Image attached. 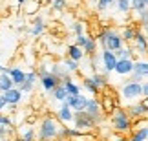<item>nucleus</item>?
Wrapping results in <instances>:
<instances>
[{
	"mask_svg": "<svg viewBox=\"0 0 148 141\" xmlns=\"http://www.w3.org/2000/svg\"><path fill=\"white\" fill-rule=\"evenodd\" d=\"M95 50H97V41L92 39V37H88V41H86V44H84V48H82L84 55H93Z\"/></svg>",
	"mask_w": 148,
	"mask_h": 141,
	"instance_id": "25",
	"label": "nucleus"
},
{
	"mask_svg": "<svg viewBox=\"0 0 148 141\" xmlns=\"http://www.w3.org/2000/svg\"><path fill=\"white\" fill-rule=\"evenodd\" d=\"M5 108V101H4V97H2V94H0V112H2Z\"/></svg>",
	"mask_w": 148,
	"mask_h": 141,
	"instance_id": "41",
	"label": "nucleus"
},
{
	"mask_svg": "<svg viewBox=\"0 0 148 141\" xmlns=\"http://www.w3.org/2000/svg\"><path fill=\"white\" fill-rule=\"evenodd\" d=\"M121 97L124 101H135L141 97V83L137 81H126L121 86Z\"/></svg>",
	"mask_w": 148,
	"mask_h": 141,
	"instance_id": "5",
	"label": "nucleus"
},
{
	"mask_svg": "<svg viewBox=\"0 0 148 141\" xmlns=\"http://www.w3.org/2000/svg\"><path fill=\"white\" fill-rule=\"evenodd\" d=\"M0 141H9V139H0Z\"/></svg>",
	"mask_w": 148,
	"mask_h": 141,
	"instance_id": "44",
	"label": "nucleus"
},
{
	"mask_svg": "<svg viewBox=\"0 0 148 141\" xmlns=\"http://www.w3.org/2000/svg\"><path fill=\"white\" fill-rule=\"evenodd\" d=\"M148 8V0H130V9H134L137 15L145 13Z\"/></svg>",
	"mask_w": 148,
	"mask_h": 141,
	"instance_id": "22",
	"label": "nucleus"
},
{
	"mask_svg": "<svg viewBox=\"0 0 148 141\" xmlns=\"http://www.w3.org/2000/svg\"><path fill=\"white\" fill-rule=\"evenodd\" d=\"M86 101H88L86 95L79 94V95H66L64 103L70 106L73 112H82V110H84V106H86Z\"/></svg>",
	"mask_w": 148,
	"mask_h": 141,
	"instance_id": "9",
	"label": "nucleus"
},
{
	"mask_svg": "<svg viewBox=\"0 0 148 141\" xmlns=\"http://www.w3.org/2000/svg\"><path fill=\"white\" fill-rule=\"evenodd\" d=\"M9 88H13V83H11L9 75H5V73H0V94L8 92Z\"/></svg>",
	"mask_w": 148,
	"mask_h": 141,
	"instance_id": "26",
	"label": "nucleus"
},
{
	"mask_svg": "<svg viewBox=\"0 0 148 141\" xmlns=\"http://www.w3.org/2000/svg\"><path fill=\"white\" fill-rule=\"evenodd\" d=\"M132 81H137V83H141V81H145L146 79V75H148V63L145 59H137L134 63V68H132Z\"/></svg>",
	"mask_w": 148,
	"mask_h": 141,
	"instance_id": "7",
	"label": "nucleus"
},
{
	"mask_svg": "<svg viewBox=\"0 0 148 141\" xmlns=\"http://www.w3.org/2000/svg\"><path fill=\"white\" fill-rule=\"evenodd\" d=\"M71 28H73V33H75V37H77V35H84L86 24L81 22V20H77V22H73V24H71Z\"/></svg>",
	"mask_w": 148,
	"mask_h": 141,
	"instance_id": "32",
	"label": "nucleus"
},
{
	"mask_svg": "<svg viewBox=\"0 0 148 141\" xmlns=\"http://www.w3.org/2000/svg\"><path fill=\"white\" fill-rule=\"evenodd\" d=\"M38 8H40V0H26V4H24V11L27 15L37 13Z\"/></svg>",
	"mask_w": 148,
	"mask_h": 141,
	"instance_id": "24",
	"label": "nucleus"
},
{
	"mask_svg": "<svg viewBox=\"0 0 148 141\" xmlns=\"http://www.w3.org/2000/svg\"><path fill=\"white\" fill-rule=\"evenodd\" d=\"M84 112H86V114L95 121V125H99V123H101V119H102V110H101V103H99L97 97H92V99L86 101Z\"/></svg>",
	"mask_w": 148,
	"mask_h": 141,
	"instance_id": "6",
	"label": "nucleus"
},
{
	"mask_svg": "<svg viewBox=\"0 0 148 141\" xmlns=\"http://www.w3.org/2000/svg\"><path fill=\"white\" fill-rule=\"evenodd\" d=\"M110 121H112L113 130L119 132V134H128L132 130V119L128 117L126 110L121 108V106H115L110 112Z\"/></svg>",
	"mask_w": 148,
	"mask_h": 141,
	"instance_id": "3",
	"label": "nucleus"
},
{
	"mask_svg": "<svg viewBox=\"0 0 148 141\" xmlns=\"http://www.w3.org/2000/svg\"><path fill=\"white\" fill-rule=\"evenodd\" d=\"M66 6H68V2H66V0H53L51 8H53L55 11H62V9H66Z\"/></svg>",
	"mask_w": 148,
	"mask_h": 141,
	"instance_id": "35",
	"label": "nucleus"
},
{
	"mask_svg": "<svg viewBox=\"0 0 148 141\" xmlns=\"http://www.w3.org/2000/svg\"><path fill=\"white\" fill-rule=\"evenodd\" d=\"M73 123H75V130H79V132H90L95 127V121L84 110L82 112H73Z\"/></svg>",
	"mask_w": 148,
	"mask_h": 141,
	"instance_id": "4",
	"label": "nucleus"
},
{
	"mask_svg": "<svg viewBox=\"0 0 148 141\" xmlns=\"http://www.w3.org/2000/svg\"><path fill=\"white\" fill-rule=\"evenodd\" d=\"M0 68H2V64H0Z\"/></svg>",
	"mask_w": 148,
	"mask_h": 141,
	"instance_id": "45",
	"label": "nucleus"
},
{
	"mask_svg": "<svg viewBox=\"0 0 148 141\" xmlns=\"http://www.w3.org/2000/svg\"><path fill=\"white\" fill-rule=\"evenodd\" d=\"M82 86L86 88V90H88V92L92 94V95H99L97 88L93 86V83H92V79H90V77H84V81H82Z\"/></svg>",
	"mask_w": 148,
	"mask_h": 141,
	"instance_id": "31",
	"label": "nucleus"
},
{
	"mask_svg": "<svg viewBox=\"0 0 148 141\" xmlns=\"http://www.w3.org/2000/svg\"><path fill=\"white\" fill-rule=\"evenodd\" d=\"M132 42H134V50L137 53H141V55H145L146 53V50H148V42H146V33L145 31H135V35H134V39H132Z\"/></svg>",
	"mask_w": 148,
	"mask_h": 141,
	"instance_id": "10",
	"label": "nucleus"
},
{
	"mask_svg": "<svg viewBox=\"0 0 148 141\" xmlns=\"http://www.w3.org/2000/svg\"><path fill=\"white\" fill-rule=\"evenodd\" d=\"M97 44H101L102 50L117 52L119 48H123V39L113 28H104V30L99 33V37H97Z\"/></svg>",
	"mask_w": 148,
	"mask_h": 141,
	"instance_id": "2",
	"label": "nucleus"
},
{
	"mask_svg": "<svg viewBox=\"0 0 148 141\" xmlns=\"http://www.w3.org/2000/svg\"><path fill=\"white\" fill-rule=\"evenodd\" d=\"M26 81H27V83H31V84H35V83H37V72H29V73H26Z\"/></svg>",
	"mask_w": 148,
	"mask_h": 141,
	"instance_id": "40",
	"label": "nucleus"
},
{
	"mask_svg": "<svg viewBox=\"0 0 148 141\" xmlns=\"http://www.w3.org/2000/svg\"><path fill=\"white\" fill-rule=\"evenodd\" d=\"M101 57H102V64H104V72L106 73H112L113 68H115V64H117L115 53H113V52H108V50H102Z\"/></svg>",
	"mask_w": 148,
	"mask_h": 141,
	"instance_id": "12",
	"label": "nucleus"
},
{
	"mask_svg": "<svg viewBox=\"0 0 148 141\" xmlns=\"http://www.w3.org/2000/svg\"><path fill=\"white\" fill-rule=\"evenodd\" d=\"M112 4H113V0H97V9L104 11L108 6H112Z\"/></svg>",
	"mask_w": 148,
	"mask_h": 141,
	"instance_id": "38",
	"label": "nucleus"
},
{
	"mask_svg": "<svg viewBox=\"0 0 148 141\" xmlns=\"http://www.w3.org/2000/svg\"><path fill=\"white\" fill-rule=\"evenodd\" d=\"M132 52L134 50L130 46H123V48H119L117 52H113V53H115L117 59H132Z\"/></svg>",
	"mask_w": 148,
	"mask_h": 141,
	"instance_id": "27",
	"label": "nucleus"
},
{
	"mask_svg": "<svg viewBox=\"0 0 148 141\" xmlns=\"http://www.w3.org/2000/svg\"><path fill=\"white\" fill-rule=\"evenodd\" d=\"M146 112H148V97H143L141 103H135V105L130 106L126 110V114H128L130 119H132V117L139 119V117H146Z\"/></svg>",
	"mask_w": 148,
	"mask_h": 141,
	"instance_id": "8",
	"label": "nucleus"
},
{
	"mask_svg": "<svg viewBox=\"0 0 148 141\" xmlns=\"http://www.w3.org/2000/svg\"><path fill=\"white\" fill-rule=\"evenodd\" d=\"M2 97H4V101H5V105H18L20 101H22V92L18 88H9L8 92H4L2 94Z\"/></svg>",
	"mask_w": 148,
	"mask_h": 141,
	"instance_id": "13",
	"label": "nucleus"
},
{
	"mask_svg": "<svg viewBox=\"0 0 148 141\" xmlns=\"http://www.w3.org/2000/svg\"><path fill=\"white\" fill-rule=\"evenodd\" d=\"M99 103H101V110H102V114H110V112L115 108V106H119V103L115 101V97H112V95H108L104 92V95L99 99Z\"/></svg>",
	"mask_w": 148,
	"mask_h": 141,
	"instance_id": "14",
	"label": "nucleus"
},
{
	"mask_svg": "<svg viewBox=\"0 0 148 141\" xmlns=\"http://www.w3.org/2000/svg\"><path fill=\"white\" fill-rule=\"evenodd\" d=\"M40 84H42V88L46 90V92L51 94V90H53L57 84H60V81H59L55 75H51L49 72H46L44 75H40Z\"/></svg>",
	"mask_w": 148,
	"mask_h": 141,
	"instance_id": "15",
	"label": "nucleus"
},
{
	"mask_svg": "<svg viewBox=\"0 0 148 141\" xmlns=\"http://www.w3.org/2000/svg\"><path fill=\"white\" fill-rule=\"evenodd\" d=\"M62 123L59 119H55L53 116H46L40 121V127H38V141H55L59 139Z\"/></svg>",
	"mask_w": 148,
	"mask_h": 141,
	"instance_id": "1",
	"label": "nucleus"
},
{
	"mask_svg": "<svg viewBox=\"0 0 148 141\" xmlns=\"http://www.w3.org/2000/svg\"><path fill=\"white\" fill-rule=\"evenodd\" d=\"M44 30H46V26H44V20L40 19V17H33V20H31V30L29 33L33 37H40Z\"/></svg>",
	"mask_w": 148,
	"mask_h": 141,
	"instance_id": "17",
	"label": "nucleus"
},
{
	"mask_svg": "<svg viewBox=\"0 0 148 141\" xmlns=\"http://www.w3.org/2000/svg\"><path fill=\"white\" fill-rule=\"evenodd\" d=\"M92 83H93V86L97 88V92L101 94L102 90H106L108 88V79H106V75H101V73H93L92 77Z\"/></svg>",
	"mask_w": 148,
	"mask_h": 141,
	"instance_id": "19",
	"label": "nucleus"
},
{
	"mask_svg": "<svg viewBox=\"0 0 148 141\" xmlns=\"http://www.w3.org/2000/svg\"><path fill=\"white\" fill-rule=\"evenodd\" d=\"M9 79H11V83H13V86L15 88H18L22 83L26 81V72L22 70V68H9Z\"/></svg>",
	"mask_w": 148,
	"mask_h": 141,
	"instance_id": "16",
	"label": "nucleus"
},
{
	"mask_svg": "<svg viewBox=\"0 0 148 141\" xmlns=\"http://www.w3.org/2000/svg\"><path fill=\"white\" fill-rule=\"evenodd\" d=\"M59 119H60V123H71L73 121V110L64 103V101H62V106L59 110Z\"/></svg>",
	"mask_w": 148,
	"mask_h": 141,
	"instance_id": "20",
	"label": "nucleus"
},
{
	"mask_svg": "<svg viewBox=\"0 0 148 141\" xmlns=\"http://www.w3.org/2000/svg\"><path fill=\"white\" fill-rule=\"evenodd\" d=\"M20 138H22V141H33L35 139V130L33 128H26L24 132H20Z\"/></svg>",
	"mask_w": 148,
	"mask_h": 141,
	"instance_id": "33",
	"label": "nucleus"
},
{
	"mask_svg": "<svg viewBox=\"0 0 148 141\" xmlns=\"http://www.w3.org/2000/svg\"><path fill=\"white\" fill-rule=\"evenodd\" d=\"M135 28H132V26H126L123 30V33H121V39H123V42H132V39H134V35H135Z\"/></svg>",
	"mask_w": 148,
	"mask_h": 141,
	"instance_id": "28",
	"label": "nucleus"
},
{
	"mask_svg": "<svg viewBox=\"0 0 148 141\" xmlns=\"http://www.w3.org/2000/svg\"><path fill=\"white\" fill-rule=\"evenodd\" d=\"M13 141H22V138H20V136H16V138H15Z\"/></svg>",
	"mask_w": 148,
	"mask_h": 141,
	"instance_id": "43",
	"label": "nucleus"
},
{
	"mask_svg": "<svg viewBox=\"0 0 148 141\" xmlns=\"http://www.w3.org/2000/svg\"><path fill=\"white\" fill-rule=\"evenodd\" d=\"M113 141H126V138H124V136H117V138H113Z\"/></svg>",
	"mask_w": 148,
	"mask_h": 141,
	"instance_id": "42",
	"label": "nucleus"
},
{
	"mask_svg": "<svg viewBox=\"0 0 148 141\" xmlns=\"http://www.w3.org/2000/svg\"><path fill=\"white\" fill-rule=\"evenodd\" d=\"M18 90H20L22 94H29V92H33V84H31V83H27V81H24V83H22L20 86H18Z\"/></svg>",
	"mask_w": 148,
	"mask_h": 141,
	"instance_id": "37",
	"label": "nucleus"
},
{
	"mask_svg": "<svg viewBox=\"0 0 148 141\" xmlns=\"http://www.w3.org/2000/svg\"><path fill=\"white\" fill-rule=\"evenodd\" d=\"M64 70H68L70 73H73V72H77L79 70V63L77 61H71V59H64Z\"/></svg>",
	"mask_w": 148,
	"mask_h": 141,
	"instance_id": "30",
	"label": "nucleus"
},
{
	"mask_svg": "<svg viewBox=\"0 0 148 141\" xmlns=\"http://www.w3.org/2000/svg\"><path fill=\"white\" fill-rule=\"evenodd\" d=\"M86 41H88V35H77V37H75V42H73V44L82 50L84 44H86Z\"/></svg>",
	"mask_w": 148,
	"mask_h": 141,
	"instance_id": "36",
	"label": "nucleus"
},
{
	"mask_svg": "<svg viewBox=\"0 0 148 141\" xmlns=\"http://www.w3.org/2000/svg\"><path fill=\"white\" fill-rule=\"evenodd\" d=\"M132 68H134L132 59H117V64H115V68H113V72L121 77H126V75L132 73Z\"/></svg>",
	"mask_w": 148,
	"mask_h": 141,
	"instance_id": "11",
	"label": "nucleus"
},
{
	"mask_svg": "<svg viewBox=\"0 0 148 141\" xmlns=\"http://www.w3.org/2000/svg\"><path fill=\"white\" fill-rule=\"evenodd\" d=\"M0 125H2V127H13V121H11L9 116H2V114H0Z\"/></svg>",
	"mask_w": 148,
	"mask_h": 141,
	"instance_id": "39",
	"label": "nucleus"
},
{
	"mask_svg": "<svg viewBox=\"0 0 148 141\" xmlns=\"http://www.w3.org/2000/svg\"><path fill=\"white\" fill-rule=\"evenodd\" d=\"M51 95H53L57 101H64L66 99V90H64V86H62V84H57V86L51 90Z\"/></svg>",
	"mask_w": 148,
	"mask_h": 141,
	"instance_id": "29",
	"label": "nucleus"
},
{
	"mask_svg": "<svg viewBox=\"0 0 148 141\" xmlns=\"http://www.w3.org/2000/svg\"><path fill=\"white\" fill-rule=\"evenodd\" d=\"M117 9L121 13H128L130 11V0H117Z\"/></svg>",
	"mask_w": 148,
	"mask_h": 141,
	"instance_id": "34",
	"label": "nucleus"
},
{
	"mask_svg": "<svg viewBox=\"0 0 148 141\" xmlns=\"http://www.w3.org/2000/svg\"><path fill=\"white\" fill-rule=\"evenodd\" d=\"M62 86H64L66 90V95H79L81 94V86L73 81V79H70V81H64V83H60Z\"/></svg>",
	"mask_w": 148,
	"mask_h": 141,
	"instance_id": "21",
	"label": "nucleus"
},
{
	"mask_svg": "<svg viewBox=\"0 0 148 141\" xmlns=\"http://www.w3.org/2000/svg\"><path fill=\"white\" fill-rule=\"evenodd\" d=\"M148 139V128L143 127V128H137V130H134L132 138H128L126 141H146Z\"/></svg>",
	"mask_w": 148,
	"mask_h": 141,
	"instance_id": "23",
	"label": "nucleus"
},
{
	"mask_svg": "<svg viewBox=\"0 0 148 141\" xmlns=\"http://www.w3.org/2000/svg\"><path fill=\"white\" fill-rule=\"evenodd\" d=\"M66 57L68 59H71V61H77V63H81V61L84 59V52L79 46H75V44H70L68 46V53H66Z\"/></svg>",
	"mask_w": 148,
	"mask_h": 141,
	"instance_id": "18",
	"label": "nucleus"
}]
</instances>
